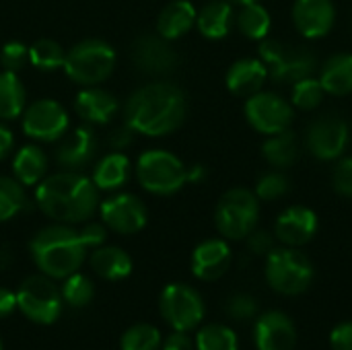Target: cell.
Returning a JSON list of instances; mask_svg holds the SVG:
<instances>
[{
	"instance_id": "obj_14",
	"label": "cell",
	"mask_w": 352,
	"mask_h": 350,
	"mask_svg": "<svg viewBox=\"0 0 352 350\" xmlns=\"http://www.w3.org/2000/svg\"><path fill=\"white\" fill-rule=\"evenodd\" d=\"M101 221L107 229L120 235H134L144 229L148 212L140 198L132 194H116L101 202Z\"/></svg>"
},
{
	"instance_id": "obj_13",
	"label": "cell",
	"mask_w": 352,
	"mask_h": 350,
	"mask_svg": "<svg viewBox=\"0 0 352 350\" xmlns=\"http://www.w3.org/2000/svg\"><path fill=\"white\" fill-rule=\"evenodd\" d=\"M23 130L29 138L54 142L68 130V113L54 99H39L23 113Z\"/></svg>"
},
{
	"instance_id": "obj_30",
	"label": "cell",
	"mask_w": 352,
	"mask_h": 350,
	"mask_svg": "<svg viewBox=\"0 0 352 350\" xmlns=\"http://www.w3.org/2000/svg\"><path fill=\"white\" fill-rule=\"evenodd\" d=\"M235 25L248 39L264 41L272 29V17L264 4L250 2L239 6V12L235 14Z\"/></svg>"
},
{
	"instance_id": "obj_11",
	"label": "cell",
	"mask_w": 352,
	"mask_h": 350,
	"mask_svg": "<svg viewBox=\"0 0 352 350\" xmlns=\"http://www.w3.org/2000/svg\"><path fill=\"white\" fill-rule=\"evenodd\" d=\"M243 113L250 126L264 136L289 130L295 120V107L291 101L274 91L264 89L245 99Z\"/></svg>"
},
{
	"instance_id": "obj_17",
	"label": "cell",
	"mask_w": 352,
	"mask_h": 350,
	"mask_svg": "<svg viewBox=\"0 0 352 350\" xmlns=\"http://www.w3.org/2000/svg\"><path fill=\"white\" fill-rule=\"evenodd\" d=\"M293 25L305 39L326 37L336 23V6L332 0H295Z\"/></svg>"
},
{
	"instance_id": "obj_39",
	"label": "cell",
	"mask_w": 352,
	"mask_h": 350,
	"mask_svg": "<svg viewBox=\"0 0 352 350\" xmlns=\"http://www.w3.org/2000/svg\"><path fill=\"white\" fill-rule=\"evenodd\" d=\"M29 62V47L23 41H8L0 50V64L8 72H19Z\"/></svg>"
},
{
	"instance_id": "obj_23",
	"label": "cell",
	"mask_w": 352,
	"mask_h": 350,
	"mask_svg": "<svg viewBox=\"0 0 352 350\" xmlns=\"http://www.w3.org/2000/svg\"><path fill=\"white\" fill-rule=\"evenodd\" d=\"M235 25V10L229 0H210L196 14V27L206 39H223Z\"/></svg>"
},
{
	"instance_id": "obj_28",
	"label": "cell",
	"mask_w": 352,
	"mask_h": 350,
	"mask_svg": "<svg viewBox=\"0 0 352 350\" xmlns=\"http://www.w3.org/2000/svg\"><path fill=\"white\" fill-rule=\"evenodd\" d=\"M128 177H130V159L124 153L113 151L97 163L91 179L97 186V190H118L128 182Z\"/></svg>"
},
{
	"instance_id": "obj_44",
	"label": "cell",
	"mask_w": 352,
	"mask_h": 350,
	"mask_svg": "<svg viewBox=\"0 0 352 350\" xmlns=\"http://www.w3.org/2000/svg\"><path fill=\"white\" fill-rule=\"evenodd\" d=\"M332 350H352V322H342L330 332Z\"/></svg>"
},
{
	"instance_id": "obj_3",
	"label": "cell",
	"mask_w": 352,
	"mask_h": 350,
	"mask_svg": "<svg viewBox=\"0 0 352 350\" xmlns=\"http://www.w3.org/2000/svg\"><path fill=\"white\" fill-rule=\"evenodd\" d=\"M29 252L39 272L54 281H64L78 272L87 258V248L78 231L62 223L41 229L31 239Z\"/></svg>"
},
{
	"instance_id": "obj_36",
	"label": "cell",
	"mask_w": 352,
	"mask_h": 350,
	"mask_svg": "<svg viewBox=\"0 0 352 350\" xmlns=\"http://www.w3.org/2000/svg\"><path fill=\"white\" fill-rule=\"evenodd\" d=\"M66 52L54 39H39L29 47V62L43 72H52L64 66Z\"/></svg>"
},
{
	"instance_id": "obj_18",
	"label": "cell",
	"mask_w": 352,
	"mask_h": 350,
	"mask_svg": "<svg viewBox=\"0 0 352 350\" xmlns=\"http://www.w3.org/2000/svg\"><path fill=\"white\" fill-rule=\"evenodd\" d=\"M254 344L258 350H293L297 328L283 311H266L254 324Z\"/></svg>"
},
{
	"instance_id": "obj_9",
	"label": "cell",
	"mask_w": 352,
	"mask_h": 350,
	"mask_svg": "<svg viewBox=\"0 0 352 350\" xmlns=\"http://www.w3.org/2000/svg\"><path fill=\"white\" fill-rule=\"evenodd\" d=\"M62 293L54 285V278L45 274H33L25 278L16 291V309L39 326L54 324L62 314Z\"/></svg>"
},
{
	"instance_id": "obj_48",
	"label": "cell",
	"mask_w": 352,
	"mask_h": 350,
	"mask_svg": "<svg viewBox=\"0 0 352 350\" xmlns=\"http://www.w3.org/2000/svg\"><path fill=\"white\" fill-rule=\"evenodd\" d=\"M12 144H14L12 132H10L6 126H2V124H0V159H4V157L10 153Z\"/></svg>"
},
{
	"instance_id": "obj_45",
	"label": "cell",
	"mask_w": 352,
	"mask_h": 350,
	"mask_svg": "<svg viewBox=\"0 0 352 350\" xmlns=\"http://www.w3.org/2000/svg\"><path fill=\"white\" fill-rule=\"evenodd\" d=\"M161 350H196V344H194V340L188 336V332H177V330H173V334H169V336L163 340Z\"/></svg>"
},
{
	"instance_id": "obj_24",
	"label": "cell",
	"mask_w": 352,
	"mask_h": 350,
	"mask_svg": "<svg viewBox=\"0 0 352 350\" xmlns=\"http://www.w3.org/2000/svg\"><path fill=\"white\" fill-rule=\"evenodd\" d=\"M196 14L198 10L190 0H173L161 10L157 19V33L169 41L179 39L196 25Z\"/></svg>"
},
{
	"instance_id": "obj_32",
	"label": "cell",
	"mask_w": 352,
	"mask_h": 350,
	"mask_svg": "<svg viewBox=\"0 0 352 350\" xmlns=\"http://www.w3.org/2000/svg\"><path fill=\"white\" fill-rule=\"evenodd\" d=\"M196 350H239L235 330L225 324H206L194 338Z\"/></svg>"
},
{
	"instance_id": "obj_31",
	"label": "cell",
	"mask_w": 352,
	"mask_h": 350,
	"mask_svg": "<svg viewBox=\"0 0 352 350\" xmlns=\"http://www.w3.org/2000/svg\"><path fill=\"white\" fill-rule=\"evenodd\" d=\"M25 109V89L16 72H0V120H14Z\"/></svg>"
},
{
	"instance_id": "obj_25",
	"label": "cell",
	"mask_w": 352,
	"mask_h": 350,
	"mask_svg": "<svg viewBox=\"0 0 352 350\" xmlns=\"http://www.w3.org/2000/svg\"><path fill=\"white\" fill-rule=\"evenodd\" d=\"M74 107H76V113L85 122L107 124L113 118V113L118 111V101L111 93L97 89V87H89L76 95Z\"/></svg>"
},
{
	"instance_id": "obj_2",
	"label": "cell",
	"mask_w": 352,
	"mask_h": 350,
	"mask_svg": "<svg viewBox=\"0 0 352 350\" xmlns=\"http://www.w3.org/2000/svg\"><path fill=\"white\" fill-rule=\"evenodd\" d=\"M91 177L76 171H62L43 177L35 190V204L56 223L76 225L89 221L97 206L99 194Z\"/></svg>"
},
{
	"instance_id": "obj_10",
	"label": "cell",
	"mask_w": 352,
	"mask_h": 350,
	"mask_svg": "<svg viewBox=\"0 0 352 350\" xmlns=\"http://www.w3.org/2000/svg\"><path fill=\"white\" fill-rule=\"evenodd\" d=\"M159 311L163 320L177 332L196 330L206 314L202 295L184 283L167 285L159 297Z\"/></svg>"
},
{
	"instance_id": "obj_46",
	"label": "cell",
	"mask_w": 352,
	"mask_h": 350,
	"mask_svg": "<svg viewBox=\"0 0 352 350\" xmlns=\"http://www.w3.org/2000/svg\"><path fill=\"white\" fill-rule=\"evenodd\" d=\"M132 138H134V130L126 124V126H122V128H118V130H113V132H111V136H109V144H111L116 151H124L126 146H130V144H132Z\"/></svg>"
},
{
	"instance_id": "obj_47",
	"label": "cell",
	"mask_w": 352,
	"mask_h": 350,
	"mask_svg": "<svg viewBox=\"0 0 352 350\" xmlns=\"http://www.w3.org/2000/svg\"><path fill=\"white\" fill-rule=\"evenodd\" d=\"M16 309V293L6 287H0V320L8 318Z\"/></svg>"
},
{
	"instance_id": "obj_38",
	"label": "cell",
	"mask_w": 352,
	"mask_h": 350,
	"mask_svg": "<svg viewBox=\"0 0 352 350\" xmlns=\"http://www.w3.org/2000/svg\"><path fill=\"white\" fill-rule=\"evenodd\" d=\"M289 190H291V182L283 173V169H270L258 179L254 194L258 196L260 202H272V200L287 196Z\"/></svg>"
},
{
	"instance_id": "obj_8",
	"label": "cell",
	"mask_w": 352,
	"mask_h": 350,
	"mask_svg": "<svg viewBox=\"0 0 352 350\" xmlns=\"http://www.w3.org/2000/svg\"><path fill=\"white\" fill-rule=\"evenodd\" d=\"M62 68L74 83L97 85L113 72L116 52L101 39H85L66 54Z\"/></svg>"
},
{
	"instance_id": "obj_40",
	"label": "cell",
	"mask_w": 352,
	"mask_h": 350,
	"mask_svg": "<svg viewBox=\"0 0 352 350\" xmlns=\"http://www.w3.org/2000/svg\"><path fill=\"white\" fill-rule=\"evenodd\" d=\"M225 311H227L229 318H233L237 322H245V320H252L258 314V301L254 297L245 295V293H237V295L227 299Z\"/></svg>"
},
{
	"instance_id": "obj_42",
	"label": "cell",
	"mask_w": 352,
	"mask_h": 350,
	"mask_svg": "<svg viewBox=\"0 0 352 350\" xmlns=\"http://www.w3.org/2000/svg\"><path fill=\"white\" fill-rule=\"evenodd\" d=\"M248 248H250V252L252 254H256V256H268L274 248H276V237H274V233H270V231H266V229H254L248 237Z\"/></svg>"
},
{
	"instance_id": "obj_5",
	"label": "cell",
	"mask_w": 352,
	"mask_h": 350,
	"mask_svg": "<svg viewBox=\"0 0 352 350\" xmlns=\"http://www.w3.org/2000/svg\"><path fill=\"white\" fill-rule=\"evenodd\" d=\"M260 60L268 68V78L278 85H293L318 74L320 60L314 50L266 37L260 41Z\"/></svg>"
},
{
	"instance_id": "obj_27",
	"label": "cell",
	"mask_w": 352,
	"mask_h": 350,
	"mask_svg": "<svg viewBox=\"0 0 352 350\" xmlns=\"http://www.w3.org/2000/svg\"><path fill=\"white\" fill-rule=\"evenodd\" d=\"M91 268L105 281H124L132 272V258L113 245H99L91 254Z\"/></svg>"
},
{
	"instance_id": "obj_12",
	"label": "cell",
	"mask_w": 352,
	"mask_h": 350,
	"mask_svg": "<svg viewBox=\"0 0 352 350\" xmlns=\"http://www.w3.org/2000/svg\"><path fill=\"white\" fill-rule=\"evenodd\" d=\"M351 144L349 124L334 113L318 116L305 130V149L320 161H338Z\"/></svg>"
},
{
	"instance_id": "obj_20",
	"label": "cell",
	"mask_w": 352,
	"mask_h": 350,
	"mask_svg": "<svg viewBox=\"0 0 352 350\" xmlns=\"http://www.w3.org/2000/svg\"><path fill=\"white\" fill-rule=\"evenodd\" d=\"M268 80V68L260 58H241L233 62L225 74L227 89L237 97H252L264 89Z\"/></svg>"
},
{
	"instance_id": "obj_43",
	"label": "cell",
	"mask_w": 352,
	"mask_h": 350,
	"mask_svg": "<svg viewBox=\"0 0 352 350\" xmlns=\"http://www.w3.org/2000/svg\"><path fill=\"white\" fill-rule=\"evenodd\" d=\"M82 243L87 250H95L99 245L105 243L107 239V231H105V225L103 223H87L80 231H78Z\"/></svg>"
},
{
	"instance_id": "obj_1",
	"label": "cell",
	"mask_w": 352,
	"mask_h": 350,
	"mask_svg": "<svg viewBox=\"0 0 352 350\" xmlns=\"http://www.w3.org/2000/svg\"><path fill=\"white\" fill-rule=\"evenodd\" d=\"M188 111L184 91L173 83H151L140 87L126 101V124L146 136H165L177 130Z\"/></svg>"
},
{
	"instance_id": "obj_4",
	"label": "cell",
	"mask_w": 352,
	"mask_h": 350,
	"mask_svg": "<svg viewBox=\"0 0 352 350\" xmlns=\"http://www.w3.org/2000/svg\"><path fill=\"white\" fill-rule=\"evenodd\" d=\"M264 276L272 291L285 297L303 295L316 276L311 260L299 248H274L266 256Z\"/></svg>"
},
{
	"instance_id": "obj_22",
	"label": "cell",
	"mask_w": 352,
	"mask_h": 350,
	"mask_svg": "<svg viewBox=\"0 0 352 350\" xmlns=\"http://www.w3.org/2000/svg\"><path fill=\"white\" fill-rule=\"evenodd\" d=\"M318 78L326 95L344 97L352 93V54L338 52L322 62L318 68Z\"/></svg>"
},
{
	"instance_id": "obj_41",
	"label": "cell",
	"mask_w": 352,
	"mask_h": 350,
	"mask_svg": "<svg viewBox=\"0 0 352 350\" xmlns=\"http://www.w3.org/2000/svg\"><path fill=\"white\" fill-rule=\"evenodd\" d=\"M332 186L336 194L352 200V157H344L336 163L332 171Z\"/></svg>"
},
{
	"instance_id": "obj_15",
	"label": "cell",
	"mask_w": 352,
	"mask_h": 350,
	"mask_svg": "<svg viewBox=\"0 0 352 350\" xmlns=\"http://www.w3.org/2000/svg\"><path fill=\"white\" fill-rule=\"evenodd\" d=\"M132 62L140 72L146 74H169L177 66V54L169 39L161 37L159 33H144L132 43Z\"/></svg>"
},
{
	"instance_id": "obj_16",
	"label": "cell",
	"mask_w": 352,
	"mask_h": 350,
	"mask_svg": "<svg viewBox=\"0 0 352 350\" xmlns=\"http://www.w3.org/2000/svg\"><path fill=\"white\" fill-rule=\"evenodd\" d=\"M318 227H320L318 215L307 206L295 204L278 215L274 223V237L280 245L303 248L316 237Z\"/></svg>"
},
{
	"instance_id": "obj_50",
	"label": "cell",
	"mask_w": 352,
	"mask_h": 350,
	"mask_svg": "<svg viewBox=\"0 0 352 350\" xmlns=\"http://www.w3.org/2000/svg\"><path fill=\"white\" fill-rule=\"evenodd\" d=\"M0 350H4V347H2V340H0Z\"/></svg>"
},
{
	"instance_id": "obj_7",
	"label": "cell",
	"mask_w": 352,
	"mask_h": 350,
	"mask_svg": "<svg viewBox=\"0 0 352 350\" xmlns=\"http://www.w3.org/2000/svg\"><path fill=\"white\" fill-rule=\"evenodd\" d=\"M136 177L146 192L171 196L188 184V167L173 153L155 149L138 157Z\"/></svg>"
},
{
	"instance_id": "obj_6",
	"label": "cell",
	"mask_w": 352,
	"mask_h": 350,
	"mask_svg": "<svg viewBox=\"0 0 352 350\" xmlns=\"http://www.w3.org/2000/svg\"><path fill=\"white\" fill-rule=\"evenodd\" d=\"M260 219V200L248 188H231L225 192L214 208V225L223 239H245Z\"/></svg>"
},
{
	"instance_id": "obj_33",
	"label": "cell",
	"mask_w": 352,
	"mask_h": 350,
	"mask_svg": "<svg viewBox=\"0 0 352 350\" xmlns=\"http://www.w3.org/2000/svg\"><path fill=\"white\" fill-rule=\"evenodd\" d=\"M326 97V91L318 78V74L314 76H307V78H301L297 83L291 85V105L295 109H301V111H314L322 105Z\"/></svg>"
},
{
	"instance_id": "obj_21",
	"label": "cell",
	"mask_w": 352,
	"mask_h": 350,
	"mask_svg": "<svg viewBox=\"0 0 352 350\" xmlns=\"http://www.w3.org/2000/svg\"><path fill=\"white\" fill-rule=\"evenodd\" d=\"M97 151V136L91 126L76 128L68 138L62 140V144L56 149V161L66 171H76L85 167Z\"/></svg>"
},
{
	"instance_id": "obj_29",
	"label": "cell",
	"mask_w": 352,
	"mask_h": 350,
	"mask_svg": "<svg viewBox=\"0 0 352 350\" xmlns=\"http://www.w3.org/2000/svg\"><path fill=\"white\" fill-rule=\"evenodd\" d=\"M12 171L14 179H19L23 186H37L47 173V155L35 144H27L16 153Z\"/></svg>"
},
{
	"instance_id": "obj_37",
	"label": "cell",
	"mask_w": 352,
	"mask_h": 350,
	"mask_svg": "<svg viewBox=\"0 0 352 350\" xmlns=\"http://www.w3.org/2000/svg\"><path fill=\"white\" fill-rule=\"evenodd\" d=\"M161 344H163L161 332L151 324L130 326L120 340L122 350H161Z\"/></svg>"
},
{
	"instance_id": "obj_49",
	"label": "cell",
	"mask_w": 352,
	"mask_h": 350,
	"mask_svg": "<svg viewBox=\"0 0 352 350\" xmlns=\"http://www.w3.org/2000/svg\"><path fill=\"white\" fill-rule=\"evenodd\" d=\"M229 2H233V4H250V2H260V0H229Z\"/></svg>"
},
{
	"instance_id": "obj_26",
	"label": "cell",
	"mask_w": 352,
	"mask_h": 350,
	"mask_svg": "<svg viewBox=\"0 0 352 350\" xmlns=\"http://www.w3.org/2000/svg\"><path fill=\"white\" fill-rule=\"evenodd\" d=\"M262 155L272 169H289L297 163L301 155V142L295 132L283 130L278 134L266 136L262 144Z\"/></svg>"
},
{
	"instance_id": "obj_19",
	"label": "cell",
	"mask_w": 352,
	"mask_h": 350,
	"mask_svg": "<svg viewBox=\"0 0 352 350\" xmlns=\"http://www.w3.org/2000/svg\"><path fill=\"white\" fill-rule=\"evenodd\" d=\"M231 248L225 239H206L196 245L192 254V272L204 283H214L231 268Z\"/></svg>"
},
{
	"instance_id": "obj_34",
	"label": "cell",
	"mask_w": 352,
	"mask_h": 350,
	"mask_svg": "<svg viewBox=\"0 0 352 350\" xmlns=\"http://www.w3.org/2000/svg\"><path fill=\"white\" fill-rule=\"evenodd\" d=\"M29 200L23 184L12 177H0V223L10 221L19 212L27 210Z\"/></svg>"
},
{
	"instance_id": "obj_35",
	"label": "cell",
	"mask_w": 352,
	"mask_h": 350,
	"mask_svg": "<svg viewBox=\"0 0 352 350\" xmlns=\"http://www.w3.org/2000/svg\"><path fill=\"white\" fill-rule=\"evenodd\" d=\"M60 293H62V301L66 305H70L74 309H80V307H87L93 301L95 285L82 272H74V274L64 278V283L60 287Z\"/></svg>"
}]
</instances>
